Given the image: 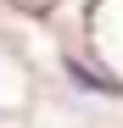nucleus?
I'll return each instance as SVG.
<instances>
[{
  "label": "nucleus",
  "instance_id": "f257e3e1",
  "mask_svg": "<svg viewBox=\"0 0 123 128\" xmlns=\"http://www.w3.org/2000/svg\"><path fill=\"white\" fill-rule=\"evenodd\" d=\"M62 67H67V78L78 84V89H90V95H117V84H112V78H101L95 67H84V61H78V56H67V61H62Z\"/></svg>",
  "mask_w": 123,
  "mask_h": 128
}]
</instances>
